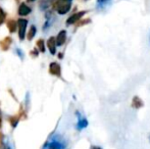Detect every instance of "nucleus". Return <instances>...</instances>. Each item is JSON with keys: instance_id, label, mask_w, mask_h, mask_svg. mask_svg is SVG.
<instances>
[{"instance_id": "obj_1", "label": "nucleus", "mask_w": 150, "mask_h": 149, "mask_svg": "<svg viewBox=\"0 0 150 149\" xmlns=\"http://www.w3.org/2000/svg\"><path fill=\"white\" fill-rule=\"evenodd\" d=\"M71 3L67 1H63V0H56L53 3V9H55L57 11L58 14L62 16L71 10Z\"/></svg>"}, {"instance_id": "obj_2", "label": "nucleus", "mask_w": 150, "mask_h": 149, "mask_svg": "<svg viewBox=\"0 0 150 149\" xmlns=\"http://www.w3.org/2000/svg\"><path fill=\"white\" fill-rule=\"evenodd\" d=\"M16 25H18V38L21 41H24L26 39L27 35V27H28V20L26 18H18L16 20Z\"/></svg>"}, {"instance_id": "obj_3", "label": "nucleus", "mask_w": 150, "mask_h": 149, "mask_svg": "<svg viewBox=\"0 0 150 149\" xmlns=\"http://www.w3.org/2000/svg\"><path fill=\"white\" fill-rule=\"evenodd\" d=\"M86 10H82V11H79V12H76V13L71 14V16H69V18L67 20V26H71V25H75L77 24L78 22H79L80 20H81L82 18H83L84 14H86Z\"/></svg>"}, {"instance_id": "obj_4", "label": "nucleus", "mask_w": 150, "mask_h": 149, "mask_svg": "<svg viewBox=\"0 0 150 149\" xmlns=\"http://www.w3.org/2000/svg\"><path fill=\"white\" fill-rule=\"evenodd\" d=\"M64 148H65V144L62 141H60L59 139H56V138H53L51 141L46 144L45 149H64Z\"/></svg>"}, {"instance_id": "obj_5", "label": "nucleus", "mask_w": 150, "mask_h": 149, "mask_svg": "<svg viewBox=\"0 0 150 149\" xmlns=\"http://www.w3.org/2000/svg\"><path fill=\"white\" fill-rule=\"evenodd\" d=\"M31 12H32V8L26 3V2H22V3L20 4V6H18V16H29Z\"/></svg>"}, {"instance_id": "obj_6", "label": "nucleus", "mask_w": 150, "mask_h": 149, "mask_svg": "<svg viewBox=\"0 0 150 149\" xmlns=\"http://www.w3.org/2000/svg\"><path fill=\"white\" fill-rule=\"evenodd\" d=\"M49 73L52 76H55L57 78L61 77V66L57 62H51L49 64Z\"/></svg>"}, {"instance_id": "obj_7", "label": "nucleus", "mask_w": 150, "mask_h": 149, "mask_svg": "<svg viewBox=\"0 0 150 149\" xmlns=\"http://www.w3.org/2000/svg\"><path fill=\"white\" fill-rule=\"evenodd\" d=\"M46 45H47V48H48V50H49L50 54L54 55V54L56 53V41H55V37L51 36V37L48 38Z\"/></svg>"}, {"instance_id": "obj_8", "label": "nucleus", "mask_w": 150, "mask_h": 149, "mask_svg": "<svg viewBox=\"0 0 150 149\" xmlns=\"http://www.w3.org/2000/svg\"><path fill=\"white\" fill-rule=\"evenodd\" d=\"M11 44H12V38L9 36H6L5 38H3V39L0 41V48H1V50H3V51H6V50L9 49Z\"/></svg>"}, {"instance_id": "obj_9", "label": "nucleus", "mask_w": 150, "mask_h": 149, "mask_svg": "<svg viewBox=\"0 0 150 149\" xmlns=\"http://www.w3.org/2000/svg\"><path fill=\"white\" fill-rule=\"evenodd\" d=\"M55 41H56V46H62L63 44L67 41V31L65 30H61L58 35L55 37Z\"/></svg>"}, {"instance_id": "obj_10", "label": "nucleus", "mask_w": 150, "mask_h": 149, "mask_svg": "<svg viewBox=\"0 0 150 149\" xmlns=\"http://www.w3.org/2000/svg\"><path fill=\"white\" fill-rule=\"evenodd\" d=\"M55 0H40L39 1V9L40 10H47L52 4L54 3Z\"/></svg>"}, {"instance_id": "obj_11", "label": "nucleus", "mask_w": 150, "mask_h": 149, "mask_svg": "<svg viewBox=\"0 0 150 149\" xmlns=\"http://www.w3.org/2000/svg\"><path fill=\"white\" fill-rule=\"evenodd\" d=\"M77 114L79 115V119H78V123H77V129L79 130V131H81V130H83L88 127V121H87V119H85V117H80L79 112H77Z\"/></svg>"}, {"instance_id": "obj_12", "label": "nucleus", "mask_w": 150, "mask_h": 149, "mask_svg": "<svg viewBox=\"0 0 150 149\" xmlns=\"http://www.w3.org/2000/svg\"><path fill=\"white\" fill-rule=\"evenodd\" d=\"M143 106H144V102H143V100L141 99L140 97H138V96H135L132 100V107L138 109V108H141V107H143Z\"/></svg>"}, {"instance_id": "obj_13", "label": "nucleus", "mask_w": 150, "mask_h": 149, "mask_svg": "<svg viewBox=\"0 0 150 149\" xmlns=\"http://www.w3.org/2000/svg\"><path fill=\"white\" fill-rule=\"evenodd\" d=\"M36 33H37V28H36V26H34V25H32L30 27V29H29V31L27 32V39L29 40V41H32V40L34 39V37L36 36Z\"/></svg>"}, {"instance_id": "obj_14", "label": "nucleus", "mask_w": 150, "mask_h": 149, "mask_svg": "<svg viewBox=\"0 0 150 149\" xmlns=\"http://www.w3.org/2000/svg\"><path fill=\"white\" fill-rule=\"evenodd\" d=\"M6 26H7V29L8 31H9L10 33H14L16 31V29H18V25H16V20H7V23H6Z\"/></svg>"}, {"instance_id": "obj_15", "label": "nucleus", "mask_w": 150, "mask_h": 149, "mask_svg": "<svg viewBox=\"0 0 150 149\" xmlns=\"http://www.w3.org/2000/svg\"><path fill=\"white\" fill-rule=\"evenodd\" d=\"M36 46H37V49L39 52H42L44 53L46 50V47H45V42H44L43 39H39L37 42H36Z\"/></svg>"}, {"instance_id": "obj_16", "label": "nucleus", "mask_w": 150, "mask_h": 149, "mask_svg": "<svg viewBox=\"0 0 150 149\" xmlns=\"http://www.w3.org/2000/svg\"><path fill=\"white\" fill-rule=\"evenodd\" d=\"M5 18H6V12L3 10V8L0 7V26L5 22Z\"/></svg>"}, {"instance_id": "obj_17", "label": "nucleus", "mask_w": 150, "mask_h": 149, "mask_svg": "<svg viewBox=\"0 0 150 149\" xmlns=\"http://www.w3.org/2000/svg\"><path fill=\"white\" fill-rule=\"evenodd\" d=\"M89 23H91L90 18H85V20H79V22L77 23V27L85 26V25H88Z\"/></svg>"}, {"instance_id": "obj_18", "label": "nucleus", "mask_w": 150, "mask_h": 149, "mask_svg": "<svg viewBox=\"0 0 150 149\" xmlns=\"http://www.w3.org/2000/svg\"><path fill=\"white\" fill-rule=\"evenodd\" d=\"M30 55L32 57H37L38 55H39V51H38L37 48H34V49H32L30 51Z\"/></svg>"}, {"instance_id": "obj_19", "label": "nucleus", "mask_w": 150, "mask_h": 149, "mask_svg": "<svg viewBox=\"0 0 150 149\" xmlns=\"http://www.w3.org/2000/svg\"><path fill=\"white\" fill-rule=\"evenodd\" d=\"M16 52L18 53V56H20L21 59H22V60L24 59V52H23L22 50L20 49V48H16Z\"/></svg>"}, {"instance_id": "obj_20", "label": "nucleus", "mask_w": 150, "mask_h": 149, "mask_svg": "<svg viewBox=\"0 0 150 149\" xmlns=\"http://www.w3.org/2000/svg\"><path fill=\"white\" fill-rule=\"evenodd\" d=\"M1 149H11L9 146V144L7 143L6 141H4V140H2V147Z\"/></svg>"}, {"instance_id": "obj_21", "label": "nucleus", "mask_w": 150, "mask_h": 149, "mask_svg": "<svg viewBox=\"0 0 150 149\" xmlns=\"http://www.w3.org/2000/svg\"><path fill=\"white\" fill-rule=\"evenodd\" d=\"M90 149H103V148H101L100 146H96V145H92L90 147Z\"/></svg>"}, {"instance_id": "obj_22", "label": "nucleus", "mask_w": 150, "mask_h": 149, "mask_svg": "<svg viewBox=\"0 0 150 149\" xmlns=\"http://www.w3.org/2000/svg\"><path fill=\"white\" fill-rule=\"evenodd\" d=\"M2 126V117H1V110H0V128Z\"/></svg>"}, {"instance_id": "obj_23", "label": "nucleus", "mask_w": 150, "mask_h": 149, "mask_svg": "<svg viewBox=\"0 0 150 149\" xmlns=\"http://www.w3.org/2000/svg\"><path fill=\"white\" fill-rule=\"evenodd\" d=\"M36 1V0H27V2H29V3H31V2H34Z\"/></svg>"}, {"instance_id": "obj_24", "label": "nucleus", "mask_w": 150, "mask_h": 149, "mask_svg": "<svg viewBox=\"0 0 150 149\" xmlns=\"http://www.w3.org/2000/svg\"><path fill=\"white\" fill-rule=\"evenodd\" d=\"M58 55H59V58H62V57H63V56H62V53H59Z\"/></svg>"}, {"instance_id": "obj_25", "label": "nucleus", "mask_w": 150, "mask_h": 149, "mask_svg": "<svg viewBox=\"0 0 150 149\" xmlns=\"http://www.w3.org/2000/svg\"><path fill=\"white\" fill-rule=\"evenodd\" d=\"M63 1H67V2H71V0H63Z\"/></svg>"}, {"instance_id": "obj_26", "label": "nucleus", "mask_w": 150, "mask_h": 149, "mask_svg": "<svg viewBox=\"0 0 150 149\" xmlns=\"http://www.w3.org/2000/svg\"><path fill=\"white\" fill-rule=\"evenodd\" d=\"M16 2H18V1H20V0H16Z\"/></svg>"}, {"instance_id": "obj_27", "label": "nucleus", "mask_w": 150, "mask_h": 149, "mask_svg": "<svg viewBox=\"0 0 150 149\" xmlns=\"http://www.w3.org/2000/svg\"><path fill=\"white\" fill-rule=\"evenodd\" d=\"M86 1H87V0H86Z\"/></svg>"}]
</instances>
